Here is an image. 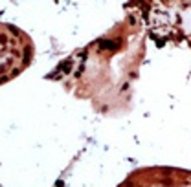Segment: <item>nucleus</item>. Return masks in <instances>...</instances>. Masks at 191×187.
<instances>
[{
  "label": "nucleus",
  "instance_id": "obj_1",
  "mask_svg": "<svg viewBox=\"0 0 191 187\" xmlns=\"http://www.w3.org/2000/svg\"><path fill=\"white\" fill-rule=\"evenodd\" d=\"M101 46H103V48H105V46H107V50H114V48H116V46H118V44H116V42H103V44H101Z\"/></svg>",
  "mask_w": 191,
  "mask_h": 187
}]
</instances>
